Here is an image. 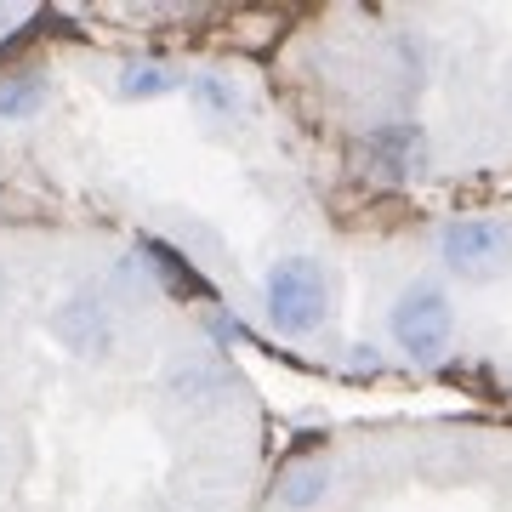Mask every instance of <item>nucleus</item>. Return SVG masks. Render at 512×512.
<instances>
[{
	"label": "nucleus",
	"instance_id": "1",
	"mask_svg": "<svg viewBox=\"0 0 512 512\" xmlns=\"http://www.w3.org/2000/svg\"><path fill=\"white\" fill-rule=\"evenodd\" d=\"M393 342L410 365L433 370L450 359V342H456V308H450V296L444 285L433 279H416V285H404V296L393 302Z\"/></svg>",
	"mask_w": 512,
	"mask_h": 512
},
{
	"label": "nucleus",
	"instance_id": "2",
	"mask_svg": "<svg viewBox=\"0 0 512 512\" xmlns=\"http://www.w3.org/2000/svg\"><path fill=\"white\" fill-rule=\"evenodd\" d=\"M262 302L279 330H319L330 313V279L313 256H285L262 279Z\"/></svg>",
	"mask_w": 512,
	"mask_h": 512
},
{
	"label": "nucleus",
	"instance_id": "3",
	"mask_svg": "<svg viewBox=\"0 0 512 512\" xmlns=\"http://www.w3.org/2000/svg\"><path fill=\"white\" fill-rule=\"evenodd\" d=\"M439 256L467 279H501L512 268V234L495 217H461L439 234Z\"/></svg>",
	"mask_w": 512,
	"mask_h": 512
},
{
	"label": "nucleus",
	"instance_id": "4",
	"mask_svg": "<svg viewBox=\"0 0 512 512\" xmlns=\"http://www.w3.org/2000/svg\"><path fill=\"white\" fill-rule=\"evenodd\" d=\"M52 336L74 353V359L97 365V359L114 353V308L97 291H69L52 308Z\"/></svg>",
	"mask_w": 512,
	"mask_h": 512
},
{
	"label": "nucleus",
	"instance_id": "5",
	"mask_svg": "<svg viewBox=\"0 0 512 512\" xmlns=\"http://www.w3.org/2000/svg\"><path fill=\"white\" fill-rule=\"evenodd\" d=\"M365 148H370V165L382 171L387 183H410V177L421 171V160H427V143H421L416 126H382V131H370Z\"/></svg>",
	"mask_w": 512,
	"mask_h": 512
},
{
	"label": "nucleus",
	"instance_id": "6",
	"mask_svg": "<svg viewBox=\"0 0 512 512\" xmlns=\"http://www.w3.org/2000/svg\"><path fill=\"white\" fill-rule=\"evenodd\" d=\"M228 382H234V376H228L217 359H177V365L165 370V393H171V399H188V404L217 399Z\"/></svg>",
	"mask_w": 512,
	"mask_h": 512
},
{
	"label": "nucleus",
	"instance_id": "7",
	"mask_svg": "<svg viewBox=\"0 0 512 512\" xmlns=\"http://www.w3.org/2000/svg\"><path fill=\"white\" fill-rule=\"evenodd\" d=\"M330 495V461H291L279 478V507L285 512H308Z\"/></svg>",
	"mask_w": 512,
	"mask_h": 512
},
{
	"label": "nucleus",
	"instance_id": "8",
	"mask_svg": "<svg viewBox=\"0 0 512 512\" xmlns=\"http://www.w3.org/2000/svg\"><path fill=\"white\" fill-rule=\"evenodd\" d=\"M40 109H46V80H40V74H12V80H0V120H6V126L35 120Z\"/></svg>",
	"mask_w": 512,
	"mask_h": 512
},
{
	"label": "nucleus",
	"instance_id": "9",
	"mask_svg": "<svg viewBox=\"0 0 512 512\" xmlns=\"http://www.w3.org/2000/svg\"><path fill=\"white\" fill-rule=\"evenodd\" d=\"M194 103H200L205 114H217V120H234L245 103H239V86L228 80V74H200L194 80Z\"/></svg>",
	"mask_w": 512,
	"mask_h": 512
},
{
	"label": "nucleus",
	"instance_id": "10",
	"mask_svg": "<svg viewBox=\"0 0 512 512\" xmlns=\"http://www.w3.org/2000/svg\"><path fill=\"white\" fill-rule=\"evenodd\" d=\"M177 86V69H165V63H131L126 74H120V92L126 97H160Z\"/></svg>",
	"mask_w": 512,
	"mask_h": 512
},
{
	"label": "nucleus",
	"instance_id": "11",
	"mask_svg": "<svg viewBox=\"0 0 512 512\" xmlns=\"http://www.w3.org/2000/svg\"><path fill=\"white\" fill-rule=\"evenodd\" d=\"M18 23H23V12H18V6H0V35H12Z\"/></svg>",
	"mask_w": 512,
	"mask_h": 512
},
{
	"label": "nucleus",
	"instance_id": "12",
	"mask_svg": "<svg viewBox=\"0 0 512 512\" xmlns=\"http://www.w3.org/2000/svg\"><path fill=\"white\" fill-rule=\"evenodd\" d=\"M0 302H6V268H0Z\"/></svg>",
	"mask_w": 512,
	"mask_h": 512
}]
</instances>
